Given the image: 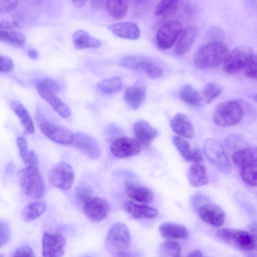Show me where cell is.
<instances>
[{
  "label": "cell",
  "mask_w": 257,
  "mask_h": 257,
  "mask_svg": "<svg viewBox=\"0 0 257 257\" xmlns=\"http://www.w3.org/2000/svg\"><path fill=\"white\" fill-rule=\"evenodd\" d=\"M119 65L133 71H142L149 77L157 79L163 74V69L151 58L142 55H134L123 57Z\"/></svg>",
  "instance_id": "8992f818"
},
{
  "label": "cell",
  "mask_w": 257,
  "mask_h": 257,
  "mask_svg": "<svg viewBox=\"0 0 257 257\" xmlns=\"http://www.w3.org/2000/svg\"><path fill=\"white\" fill-rule=\"evenodd\" d=\"M128 5L129 0H107L105 7L111 17L120 19L125 16Z\"/></svg>",
  "instance_id": "4dcf8cb0"
},
{
  "label": "cell",
  "mask_w": 257,
  "mask_h": 257,
  "mask_svg": "<svg viewBox=\"0 0 257 257\" xmlns=\"http://www.w3.org/2000/svg\"><path fill=\"white\" fill-rule=\"evenodd\" d=\"M91 5L96 9L104 8L106 6L107 0H90Z\"/></svg>",
  "instance_id": "11a10c76"
},
{
  "label": "cell",
  "mask_w": 257,
  "mask_h": 257,
  "mask_svg": "<svg viewBox=\"0 0 257 257\" xmlns=\"http://www.w3.org/2000/svg\"><path fill=\"white\" fill-rule=\"evenodd\" d=\"M86 0H72L73 4L77 7H82L86 3Z\"/></svg>",
  "instance_id": "94428289"
},
{
  "label": "cell",
  "mask_w": 257,
  "mask_h": 257,
  "mask_svg": "<svg viewBox=\"0 0 257 257\" xmlns=\"http://www.w3.org/2000/svg\"><path fill=\"white\" fill-rule=\"evenodd\" d=\"M121 79L118 76H113L103 79L97 85L98 89L104 94H113L120 91L122 88Z\"/></svg>",
  "instance_id": "d6a6232c"
},
{
  "label": "cell",
  "mask_w": 257,
  "mask_h": 257,
  "mask_svg": "<svg viewBox=\"0 0 257 257\" xmlns=\"http://www.w3.org/2000/svg\"><path fill=\"white\" fill-rule=\"evenodd\" d=\"M181 247L175 241L167 240L160 245L159 252L161 256L177 257L180 255Z\"/></svg>",
  "instance_id": "e575fe53"
},
{
  "label": "cell",
  "mask_w": 257,
  "mask_h": 257,
  "mask_svg": "<svg viewBox=\"0 0 257 257\" xmlns=\"http://www.w3.org/2000/svg\"><path fill=\"white\" fill-rule=\"evenodd\" d=\"M10 105L20 120L24 127V133L26 134H33L35 131L34 124L26 108L16 100H11Z\"/></svg>",
  "instance_id": "484cf974"
},
{
  "label": "cell",
  "mask_w": 257,
  "mask_h": 257,
  "mask_svg": "<svg viewBox=\"0 0 257 257\" xmlns=\"http://www.w3.org/2000/svg\"><path fill=\"white\" fill-rule=\"evenodd\" d=\"M17 256H36L35 252L31 247L29 245H22L16 249L13 255Z\"/></svg>",
  "instance_id": "c3c4849f"
},
{
  "label": "cell",
  "mask_w": 257,
  "mask_h": 257,
  "mask_svg": "<svg viewBox=\"0 0 257 257\" xmlns=\"http://www.w3.org/2000/svg\"><path fill=\"white\" fill-rule=\"evenodd\" d=\"M0 40L16 48H23L26 43L24 35L20 32L9 30H0Z\"/></svg>",
  "instance_id": "1f68e13d"
},
{
  "label": "cell",
  "mask_w": 257,
  "mask_h": 257,
  "mask_svg": "<svg viewBox=\"0 0 257 257\" xmlns=\"http://www.w3.org/2000/svg\"><path fill=\"white\" fill-rule=\"evenodd\" d=\"M204 154L208 160L223 173H228L231 164L222 145L214 139L205 140L203 145Z\"/></svg>",
  "instance_id": "ba28073f"
},
{
  "label": "cell",
  "mask_w": 257,
  "mask_h": 257,
  "mask_svg": "<svg viewBox=\"0 0 257 257\" xmlns=\"http://www.w3.org/2000/svg\"><path fill=\"white\" fill-rule=\"evenodd\" d=\"M110 209L108 202L99 197H92L84 204L83 208L86 217L94 222H99L104 219Z\"/></svg>",
  "instance_id": "9a60e30c"
},
{
  "label": "cell",
  "mask_w": 257,
  "mask_h": 257,
  "mask_svg": "<svg viewBox=\"0 0 257 257\" xmlns=\"http://www.w3.org/2000/svg\"><path fill=\"white\" fill-rule=\"evenodd\" d=\"M75 195L76 199L81 203L85 204L92 198V191L87 184L81 183L75 189Z\"/></svg>",
  "instance_id": "ab89813d"
},
{
  "label": "cell",
  "mask_w": 257,
  "mask_h": 257,
  "mask_svg": "<svg viewBox=\"0 0 257 257\" xmlns=\"http://www.w3.org/2000/svg\"><path fill=\"white\" fill-rule=\"evenodd\" d=\"M131 244V235L127 226L122 222L114 224L109 229L105 246L108 253L114 256H123Z\"/></svg>",
  "instance_id": "7a4b0ae2"
},
{
  "label": "cell",
  "mask_w": 257,
  "mask_h": 257,
  "mask_svg": "<svg viewBox=\"0 0 257 257\" xmlns=\"http://www.w3.org/2000/svg\"><path fill=\"white\" fill-rule=\"evenodd\" d=\"M243 116V108L240 102L236 100H230L217 105L212 119L218 126H230L239 123Z\"/></svg>",
  "instance_id": "5b68a950"
},
{
  "label": "cell",
  "mask_w": 257,
  "mask_h": 257,
  "mask_svg": "<svg viewBox=\"0 0 257 257\" xmlns=\"http://www.w3.org/2000/svg\"><path fill=\"white\" fill-rule=\"evenodd\" d=\"M11 238V230L8 223L4 220L0 222V246L1 247L8 243Z\"/></svg>",
  "instance_id": "7bdbcfd3"
},
{
  "label": "cell",
  "mask_w": 257,
  "mask_h": 257,
  "mask_svg": "<svg viewBox=\"0 0 257 257\" xmlns=\"http://www.w3.org/2000/svg\"><path fill=\"white\" fill-rule=\"evenodd\" d=\"M180 0H161L154 10L157 16H166L175 11Z\"/></svg>",
  "instance_id": "74e56055"
},
{
  "label": "cell",
  "mask_w": 257,
  "mask_h": 257,
  "mask_svg": "<svg viewBox=\"0 0 257 257\" xmlns=\"http://www.w3.org/2000/svg\"><path fill=\"white\" fill-rule=\"evenodd\" d=\"M254 53L253 50L246 46L234 48L229 52L223 62L224 71L230 74L236 73L244 69Z\"/></svg>",
  "instance_id": "52a82bcc"
},
{
  "label": "cell",
  "mask_w": 257,
  "mask_h": 257,
  "mask_svg": "<svg viewBox=\"0 0 257 257\" xmlns=\"http://www.w3.org/2000/svg\"><path fill=\"white\" fill-rule=\"evenodd\" d=\"M228 52L223 41H209L196 51L193 57L194 65L201 70L216 68L223 62Z\"/></svg>",
  "instance_id": "6da1fadb"
},
{
  "label": "cell",
  "mask_w": 257,
  "mask_h": 257,
  "mask_svg": "<svg viewBox=\"0 0 257 257\" xmlns=\"http://www.w3.org/2000/svg\"><path fill=\"white\" fill-rule=\"evenodd\" d=\"M42 254L45 257H59L63 255L66 239L60 233L45 232L42 236Z\"/></svg>",
  "instance_id": "4fadbf2b"
},
{
  "label": "cell",
  "mask_w": 257,
  "mask_h": 257,
  "mask_svg": "<svg viewBox=\"0 0 257 257\" xmlns=\"http://www.w3.org/2000/svg\"><path fill=\"white\" fill-rule=\"evenodd\" d=\"M19 27L18 24L15 21L1 20L0 21V29L8 30L15 29Z\"/></svg>",
  "instance_id": "f5cc1de1"
},
{
  "label": "cell",
  "mask_w": 257,
  "mask_h": 257,
  "mask_svg": "<svg viewBox=\"0 0 257 257\" xmlns=\"http://www.w3.org/2000/svg\"><path fill=\"white\" fill-rule=\"evenodd\" d=\"M133 131L136 139L144 146L150 144L158 134L157 130L148 121L143 120H138L134 123Z\"/></svg>",
  "instance_id": "d6986e66"
},
{
  "label": "cell",
  "mask_w": 257,
  "mask_h": 257,
  "mask_svg": "<svg viewBox=\"0 0 257 257\" xmlns=\"http://www.w3.org/2000/svg\"><path fill=\"white\" fill-rule=\"evenodd\" d=\"M188 256L189 257H202L203 254L200 250L196 249L190 252Z\"/></svg>",
  "instance_id": "680465c9"
},
{
  "label": "cell",
  "mask_w": 257,
  "mask_h": 257,
  "mask_svg": "<svg viewBox=\"0 0 257 257\" xmlns=\"http://www.w3.org/2000/svg\"><path fill=\"white\" fill-rule=\"evenodd\" d=\"M225 143L230 148L236 149L243 146L245 143V141L241 135L232 134L225 139Z\"/></svg>",
  "instance_id": "60d3db41"
},
{
  "label": "cell",
  "mask_w": 257,
  "mask_h": 257,
  "mask_svg": "<svg viewBox=\"0 0 257 257\" xmlns=\"http://www.w3.org/2000/svg\"><path fill=\"white\" fill-rule=\"evenodd\" d=\"M48 176L50 182L54 186L64 190L71 187L74 180L73 168L64 162L53 165L49 170Z\"/></svg>",
  "instance_id": "9c48e42d"
},
{
  "label": "cell",
  "mask_w": 257,
  "mask_h": 257,
  "mask_svg": "<svg viewBox=\"0 0 257 257\" xmlns=\"http://www.w3.org/2000/svg\"><path fill=\"white\" fill-rule=\"evenodd\" d=\"M141 145L137 139L123 137L115 139L111 144L110 150L116 158H127L139 154L141 151Z\"/></svg>",
  "instance_id": "7c38bea8"
},
{
  "label": "cell",
  "mask_w": 257,
  "mask_h": 257,
  "mask_svg": "<svg viewBox=\"0 0 257 257\" xmlns=\"http://www.w3.org/2000/svg\"><path fill=\"white\" fill-rule=\"evenodd\" d=\"M72 144L91 160H96L101 155L100 148L97 141L86 134L77 133Z\"/></svg>",
  "instance_id": "5bb4252c"
},
{
  "label": "cell",
  "mask_w": 257,
  "mask_h": 257,
  "mask_svg": "<svg viewBox=\"0 0 257 257\" xmlns=\"http://www.w3.org/2000/svg\"><path fill=\"white\" fill-rule=\"evenodd\" d=\"M39 95L48 102L54 110L62 117H68L71 110L67 105L59 98L55 93L38 84H35Z\"/></svg>",
  "instance_id": "e0dca14e"
},
{
  "label": "cell",
  "mask_w": 257,
  "mask_h": 257,
  "mask_svg": "<svg viewBox=\"0 0 257 257\" xmlns=\"http://www.w3.org/2000/svg\"><path fill=\"white\" fill-rule=\"evenodd\" d=\"M173 142L181 156L185 160L190 161L193 150L191 149L189 143L178 136H174Z\"/></svg>",
  "instance_id": "f35d334b"
},
{
  "label": "cell",
  "mask_w": 257,
  "mask_h": 257,
  "mask_svg": "<svg viewBox=\"0 0 257 257\" xmlns=\"http://www.w3.org/2000/svg\"><path fill=\"white\" fill-rule=\"evenodd\" d=\"M14 63L10 57L0 55V71L1 73H9L14 68Z\"/></svg>",
  "instance_id": "bcb514c9"
},
{
  "label": "cell",
  "mask_w": 257,
  "mask_h": 257,
  "mask_svg": "<svg viewBox=\"0 0 257 257\" xmlns=\"http://www.w3.org/2000/svg\"><path fill=\"white\" fill-rule=\"evenodd\" d=\"M18 4V0H0V13L5 14L14 10Z\"/></svg>",
  "instance_id": "681fc988"
},
{
  "label": "cell",
  "mask_w": 257,
  "mask_h": 257,
  "mask_svg": "<svg viewBox=\"0 0 257 257\" xmlns=\"http://www.w3.org/2000/svg\"><path fill=\"white\" fill-rule=\"evenodd\" d=\"M250 232L257 234V222H252L248 226Z\"/></svg>",
  "instance_id": "91938a15"
},
{
  "label": "cell",
  "mask_w": 257,
  "mask_h": 257,
  "mask_svg": "<svg viewBox=\"0 0 257 257\" xmlns=\"http://www.w3.org/2000/svg\"><path fill=\"white\" fill-rule=\"evenodd\" d=\"M206 34L207 36L211 39L210 41H223L224 37V33L223 30L216 26L209 28L206 32Z\"/></svg>",
  "instance_id": "f6af8a7d"
},
{
  "label": "cell",
  "mask_w": 257,
  "mask_h": 257,
  "mask_svg": "<svg viewBox=\"0 0 257 257\" xmlns=\"http://www.w3.org/2000/svg\"><path fill=\"white\" fill-rule=\"evenodd\" d=\"M222 91V88L219 84L210 82L203 88L201 93L204 103L208 104L217 97Z\"/></svg>",
  "instance_id": "d590c367"
},
{
  "label": "cell",
  "mask_w": 257,
  "mask_h": 257,
  "mask_svg": "<svg viewBox=\"0 0 257 257\" xmlns=\"http://www.w3.org/2000/svg\"><path fill=\"white\" fill-rule=\"evenodd\" d=\"M182 13L186 16H190L195 11V5L192 0H182L180 2Z\"/></svg>",
  "instance_id": "f907efd6"
},
{
  "label": "cell",
  "mask_w": 257,
  "mask_h": 257,
  "mask_svg": "<svg viewBox=\"0 0 257 257\" xmlns=\"http://www.w3.org/2000/svg\"><path fill=\"white\" fill-rule=\"evenodd\" d=\"M244 74L249 78L257 79V54L253 56L244 68Z\"/></svg>",
  "instance_id": "ee69618b"
},
{
  "label": "cell",
  "mask_w": 257,
  "mask_h": 257,
  "mask_svg": "<svg viewBox=\"0 0 257 257\" xmlns=\"http://www.w3.org/2000/svg\"><path fill=\"white\" fill-rule=\"evenodd\" d=\"M105 133L107 135L111 136L115 135V134L117 133H120V131L115 125L110 124L106 128Z\"/></svg>",
  "instance_id": "9f6ffc18"
},
{
  "label": "cell",
  "mask_w": 257,
  "mask_h": 257,
  "mask_svg": "<svg viewBox=\"0 0 257 257\" xmlns=\"http://www.w3.org/2000/svg\"><path fill=\"white\" fill-rule=\"evenodd\" d=\"M124 210L136 218L150 219L158 215L157 210L147 205L136 203L133 201L125 202L123 205Z\"/></svg>",
  "instance_id": "cb8c5ba5"
},
{
  "label": "cell",
  "mask_w": 257,
  "mask_h": 257,
  "mask_svg": "<svg viewBox=\"0 0 257 257\" xmlns=\"http://www.w3.org/2000/svg\"><path fill=\"white\" fill-rule=\"evenodd\" d=\"M181 24L178 21L172 20L163 25L156 35V43L162 50L171 48L178 39L182 31Z\"/></svg>",
  "instance_id": "30bf717a"
},
{
  "label": "cell",
  "mask_w": 257,
  "mask_h": 257,
  "mask_svg": "<svg viewBox=\"0 0 257 257\" xmlns=\"http://www.w3.org/2000/svg\"><path fill=\"white\" fill-rule=\"evenodd\" d=\"M34 83L39 84L55 93H58L60 90V86L58 83L52 78H45L37 80Z\"/></svg>",
  "instance_id": "b9f144b4"
},
{
  "label": "cell",
  "mask_w": 257,
  "mask_h": 257,
  "mask_svg": "<svg viewBox=\"0 0 257 257\" xmlns=\"http://www.w3.org/2000/svg\"><path fill=\"white\" fill-rule=\"evenodd\" d=\"M136 4L139 6H144L148 4L150 0H134Z\"/></svg>",
  "instance_id": "6125c7cd"
},
{
  "label": "cell",
  "mask_w": 257,
  "mask_h": 257,
  "mask_svg": "<svg viewBox=\"0 0 257 257\" xmlns=\"http://www.w3.org/2000/svg\"><path fill=\"white\" fill-rule=\"evenodd\" d=\"M179 96L183 101L193 106L199 107L204 104L201 94L189 84L185 85L181 88Z\"/></svg>",
  "instance_id": "f546056e"
},
{
  "label": "cell",
  "mask_w": 257,
  "mask_h": 257,
  "mask_svg": "<svg viewBox=\"0 0 257 257\" xmlns=\"http://www.w3.org/2000/svg\"><path fill=\"white\" fill-rule=\"evenodd\" d=\"M217 236L227 244L245 251L257 250V234L251 232L233 228H222Z\"/></svg>",
  "instance_id": "277c9868"
},
{
  "label": "cell",
  "mask_w": 257,
  "mask_h": 257,
  "mask_svg": "<svg viewBox=\"0 0 257 257\" xmlns=\"http://www.w3.org/2000/svg\"><path fill=\"white\" fill-rule=\"evenodd\" d=\"M25 1L33 3L34 4L39 3L40 1V0H25Z\"/></svg>",
  "instance_id": "be15d7a7"
},
{
  "label": "cell",
  "mask_w": 257,
  "mask_h": 257,
  "mask_svg": "<svg viewBox=\"0 0 257 257\" xmlns=\"http://www.w3.org/2000/svg\"><path fill=\"white\" fill-rule=\"evenodd\" d=\"M18 178L20 187L25 195L34 199L43 196L45 187L39 169L26 167L18 172Z\"/></svg>",
  "instance_id": "3957f363"
},
{
  "label": "cell",
  "mask_w": 257,
  "mask_h": 257,
  "mask_svg": "<svg viewBox=\"0 0 257 257\" xmlns=\"http://www.w3.org/2000/svg\"><path fill=\"white\" fill-rule=\"evenodd\" d=\"M42 133L55 143L67 145L73 143L75 135L69 129L45 119L39 123Z\"/></svg>",
  "instance_id": "8fae6325"
},
{
  "label": "cell",
  "mask_w": 257,
  "mask_h": 257,
  "mask_svg": "<svg viewBox=\"0 0 257 257\" xmlns=\"http://www.w3.org/2000/svg\"><path fill=\"white\" fill-rule=\"evenodd\" d=\"M202 160V156L199 151L196 149L193 150L190 161L198 163Z\"/></svg>",
  "instance_id": "db71d44e"
},
{
  "label": "cell",
  "mask_w": 257,
  "mask_h": 257,
  "mask_svg": "<svg viewBox=\"0 0 257 257\" xmlns=\"http://www.w3.org/2000/svg\"><path fill=\"white\" fill-rule=\"evenodd\" d=\"M170 125L173 131L182 137L191 139L194 136L193 124L187 116L183 113L175 114L170 121Z\"/></svg>",
  "instance_id": "7402d4cb"
},
{
  "label": "cell",
  "mask_w": 257,
  "mask_h": 257,
  "mask_svg": "<svg viewBox=\"0 0 257 257\" xmlns=\"http://www.w3.org/2000/svg\"><path fill=\"white\" fill-rule=\"evenodd\" d=\"M17 144L20 156L23 160L26 157L28 152L27 142L24 138L19 137L17 139Z\"/></svg>",
  "instance_id": "816d5d0a"
},
{
  "label": "cell",
  "mask_w": 257,
  "mask_h": 257,
  "mask_svg": "<svg viewBox=\"0 0 257 257\" xmlns=\"http://www.w3.org/2000/svg\"><path fill=\"white\" fill-rule=\"evenodd\" d=\"M109 30L117 37L128 40H137L140 37L139 27L131 22H120L108 26Z\"/></svg>",
  "instance_id": "ffe728a7"
},
{
  "label": "cell",
  "mask_w": 257,
  "mask_h": 257,
  "mask_svg": "<svg viewBox=\"0 0 257 257\" xmlns=\"http://www.w3.org/2000/svg\"><path fill=\"white\" fill-rule=\"evenodd\" d=\"M198 35V29L194 25L189 26L182 30L176 43L174 53L182 56L192 47Z\"/></svg>",
  "instance_id": "ac0fdd59"
},
{
  "label": "cell",
  "mask_w": 257,
  "mask_h": 257,
  "mask_svg": "<svg viewBox=\"0 0 257 257\" xmlns=\"http://www.w3.org/2000/svg\"><path fill=\"white\" fill-rule=\"evenodd\" d=\"M242 180L247 185L257 186V165H250L240 168Z\"/></svg>",
  "instance_id": "8d00e7d4"
},
{
  "label": "cell",
  "mask_w": 257,
  "mask_h": 257,
  "mask_svg": "<svg viewBox=\"0 0 257 257\" xmlns=\"http://www.w3.org/2000/svg\"><path fill=\"white\" fill-rule=\"evenodd\" d=\"M126 193L132 199L143 203H150L154 199L152 190L146 187L128 186Z\"/></svg>",
  "instance_id": "f1b7e54d"
},
{
  "label": "cell",
  "mask_w": 257,
  "mask_h": 257,
  "mask_svg": "<svg viewBox=\"0 0 257 257\" xmlns=\"http://www.w3.org/2000/svg\"><path fill=\"white\" fill-rule=\"evenodd\" d=\"M73 41L74 46L78 49L96 48L101 46L99 40L92 37L88 32L83 30H78L74 33Z\"/></svg>",
  "instance_id": "83f0119b"
},
{
  "label": "cell",
  "mask_w": 257,
  "mask_h": 257,
  "mask_svg": "<svg viewBox=\"0 0 257 257\" xmlns=\"http://www.w3.org/2000/svg\"><path fill=\"white\" fill-rule=\"evenodd\" d=\"M234 163L239 168L257 165V147H246L236 151L233 155Z\"/></svg>",
  "instance_id": "603a6c76"
},
{
  "label": "cell",
  "mask_w": 257,
  "mask_h": 257,
  "mask_svg": "<svg viewBox=\"0 0 257 257\" xmlns=\"http://www.w3.org/2000/svg\"><path fill=\"white\" fill-rule=\"evenodd\" d=\"M26 165V167H32L39 168V162L38 159L34 151L31 150L28 151L26 157L22 160Z\"/></svg>",
  "instance_id": "7dc6e473"
},
{
  "label": "cell",
  "mask_w": 257,
  "mask_h": 257,
  "mask_svg": "<svg viewBox=\"0 0 257 257\" xmlns=\"http://www.w3.org/2000/svg\"><path fill=\"white\" fill-rule=\"evenodd\" d=\"M159 230L161 236L166 239H186L188 237L186 228L182 225L164 222L160 224Z\"/></svg>",
  "instance_id": "d4e9b609"
},
{
  "label": "cell",
  "mask_w": 257,
  "mask_h": 257,
  "mask_svg": "<svg viewBox=\"0 0 257 257\" xmlns=\"http://www.w3.org/2000/svg\"><path fill=\"white\" fill-rule=\"evenodd\" d=\"M29 57L33 60H36L39 57V53L37 50L34 48H30L27 51Z\"/></svg>",
  "instance_id": "6f0895ef"
},
{
  "label": "cell",
  "mask_w": 257,
  "mask_h": 257,
  "mask_svg": "<svg viewBox=\"0 0 257 257\" xmlns=\"http://www.w3.org/2000/svg\"><path fill=\"white\" fill-rule=\"evenodd\" d=\"M187 177L190 184L195 187H201L208 183L205 168L198 163H194L190 166Z\"/></svg>",
  "instance_id": "4316f807"
},
{
  "label": "cell",
  "mask_w": 257,
  "mask_h": 257,
  "mask_svg": "<svg viewBox=\"0 0 257 257\" xmlns=\"http://www.w3.org/2000/svg\"><path fill=\"white\" fill-rule=\"evenodd\" d=\"M198 215L204 222L214 227L221 226L225 218L223 210L218 205L211 203L202 204L198 209Z\"/></svg>",
  "instance_id": "2e32d148"
},
{
  "label": "cell",
  "mask_w": 257,
  "mask_h": 257,
  "mask_svg": "<svg viewBox=\"0 0 257 257\" xmlns=\"http://www.w3.org/2000/svg\"><path fill=\"white\" fill-rule=\"evenodd\" d=\"M146 98V87L138 82L128 87L125 91L124 99L127 105L133 109H138Z\"/></svg>",
  "instance_id": "44dd1931"
},
{
  "label": "cell",
  "mask_w": 257,
  "mask_h": 257,
  "mask_svg": "<svg viewBox=\"0 0 257 257\" xmlns=\"http://www.w3.org/2000/svg\"><path fill=\"white\" fill-rule=\"evenodd\" d=\"M46 206L45 203L43 202H34L27 205L22 211V216L25 221H32L45 211Z\"/></svg>",
  "instance_id": "836d02e7"
}]
</instances>
